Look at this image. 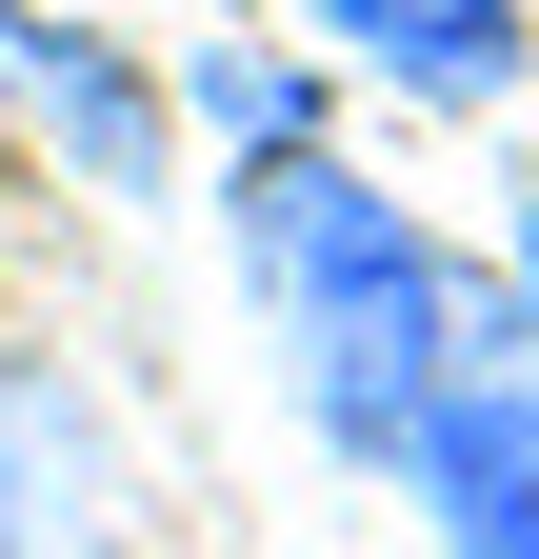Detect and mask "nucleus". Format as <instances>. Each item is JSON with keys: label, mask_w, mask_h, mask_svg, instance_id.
Listing matches in <instances>:
<instances>
[{"label": "nucleus", "mask_w": 539, "mask_h": 559, "mask_svg": "<svg viewBox=\"0 0 539 559\" xmlns=\"http://www.w3.org/2000/svg\"><path fill=\"white\" fill-rule=\"evenodd\" d=\"M180 120L220 140V160H280V140H320V100H300L260 40H200V60H180Z\"/></svg>", "instance_id": "obj_5"}, {"label": "nucleus", "mask_w": 539, "mask_h": 559, "mask_svg": "<svg viewBox=\"0 0 539 559\" xmlns=\"http://www.w3.org/2000/svg\"><path fill=\"white\" fill-rule=\"evenodd\" d=\"M0 81L40 100V140H60L100 200H160V180H180V100H160L100 21H60V0H0Z\"/></svg>", "instance_id": "obj_2"}, {"label": "nucleus", "mask_w": 539, "mask_h": 559, "mask_svg": "<svg viewBox=\"0 0 539 559\" xmlns=\"http://www.w3.org/2000/svg\"><path fill=\"white\" fill-rule=\"evenodd\" d=\"M300 21L320 40H340L360 60V81L380 100H440V120H480V100H519V0H300Z\"/></svg>", "instance_id": "obj_4"}, {"label": "nucleus", "mask_w": 539, "mask_h": 559, "mask_svg": "<svg viewBox=\"0 0 539 559\" xmlns=\"http://www.w3.org/2000/svg\"><path fill=\"white\" fill-rule=\"evenodd\" d=\"M500 280H519V380H539V180H519V221H500Z\"/></svg>", "instance_id": "obj_6"}, {"label": "nucleus", "mask_w": 539, "mask_h": 559, "mask_svg": "<svg viewBox=\"0 0 539 559\" xmlns=\"http://www.w3.org/2000/svg\"><path fill=\"white\" fill-rule=\"evenodd\" d=\"M220 240H240L260 320H280V360H300V419H320L340 460H399V440L440 419V380H480V300H459V260L399 221L340 140L220 160Z\"/></svg>", "instance_id": "obj_1"}, {"label": "nucleus", "mask_w": 539, "mask_h": 559, "mask_svg": "<svg viewBox=\"0 0 539 559\" xmlns=\"http://www.w3.org/2000/svg\"><path fill=\"white\" fill-rule=\"evenodd\" d=\"M399 479H420L440 559H539V380H519V360L440 380V419L399 440Z\"/></svg>", "instance_id": "obj_3"}]
</instances>
